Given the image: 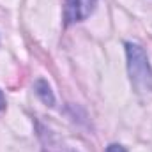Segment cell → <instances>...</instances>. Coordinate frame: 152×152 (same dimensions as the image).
Instances as JSON below:
<instances>
[{
  "mask_svg": "<svg viewBox=\"0 0 152 152\" xmlns=\"http://www.w3.org/2000/svg\"><path fill=\"white\" fill-rule=\"evenodd\" d=\"M36 92L37 96L48 104H53V96H51V90H50V85L44 81V80H39L36 83Z\"/></svg>",
  "mask_w": 152,
  "mask_h": 152,
  "instance_id": "3957f363",
  "label": "cell"
},
{
  "mask_svg": "<svg viewBox=\"0 0 152 152\" xmlns=\"http://www.w3.org/2000/svg\"><path fill=\"white\" fill-rule=\"evenodd\" d=\"M126 55H127V73L134 90L138 94L152 92V67L143 48L133 42H126Z\"/></svg>",
  "mask_w": 152,
  "mask_h": 152,
  "instance_id": "6da1fadb",
  "label": "cell"
},
{
  "mask_svg": "<svg viewBox=\"0 0 152 152\" xmlns=\"http://www.w3.org/2000/svg\"><path fill=\"white\" fill-rule=\"evenodd\" d=\"M4 108H5V97H4V94L0 90V110H4Z\"/></svg>",
  "mask_w": 152,
  "mask_h": 152,
  "instance_id": "5b68a950",
  "label": "cell"
},
{
  "mask_svg": "<svg viewBox=\"0 0 152 152\" xmlns=\"http://www.w3.org/2000/svg\"><path fill=\"white\" fill-rule=\"evenodd\" d=\"M106 152H127L122 145H117V143H112L108 149H106Z\"/></svg>",
  "mask_w": 152,
  "mask_h": 152,
  "instance_id": "277c9868",
  "label": "cell"
},
{
  "mask_svg": "<svg viewBox=\"0 0 152 152\" xmlns=\"http://www.w3.org/2000/svg\"><path fill=\"white\" fill-rule=\"evenodd\" d=\"M96 4L97 0H66V9H64L66 23L69 25L87 20L96 9Z\"/></svg>",
  "mask_w": 152,
  "mask_h": 152,
  "instance_id": "7a4b0ae2",
  "label": "cell"
}]
</instances>
